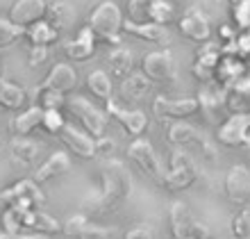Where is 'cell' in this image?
I'll return each mask as SVG.
<instances>
[{"label":"cell","instance_id":"obj_1","mask_svg":"<svg viewBox=\"0 0 250 239\" xmlns=\"http://www.w3.org/2000/svg\"><path fill=\"white\" fill-rule=\"evenodd\" d=\"M100 178V194L93 200V207L98 212H112L121 203L130 198L132 194V175L127 166L121 159L107 157L98 171Z\"/></svg>","mask_w":250,"mask_h":239},{"label":"cell","instance_id":"obj_2","mask_svg":"<svg viewBox=\"0 0 250 239\" xmlns=\"http://www.w3.org/2000/svg\"><path fill=\"white\" fill-rule=\"evenodd\" d=\"M123 12L116 2H100L91 14H89V27L93 30L96 39L112 43V46H121V34H123Z\"/></svg>","mask_w":250,"mask_h":239},{"label":"cell","instance_id":"obj_3","mask_svg":"<svg viewBox=\"0 0 250 239\" xmlns=\"http://www.w3.org/2000/svg\"><path fill=\"white\" fill-rule=\"evenodd\" d=\"M198 175H200V171H198L193 157L187 153L185 148L178 146L173 148L171 162L166 166L164 189H168V192H185V189L196 185Z\"/></svg>","mask_w":250,"mask_h":239},{"label":"cell","instance_id":"obj_4","mask_svg":"<svg viewBox=\"0 0 250 239\" xmlns=\"http://www.w3.org/2000/svg\"><path fill=\"white\" fill-rule=\"evenodd\" d=\"M125 155H127V159H130L132 164H137L139 171L144 173V175H148L155 185L164 187L166 166L162 164V159H159L157 151L152 148L150 141L144 139V137H134L132 144L127 146V151H125Z\"/></svg>","mask_w":250,"mask_h":239},{"label":"cell","instance_id":"obj_5","mask_svg":"<svg viewBox=\"0 0 250 239\" xmlns=\"http://www.w3.org/2000/svg\"><path fill=\"white\" fill-rule=\"evenodd\" d=\"M166 139H168L171 146H178V148L196 146L198 151H200V155H203L207 162H216L218 159L216 146H214L205 134L198 132L193 126L185 123V121H171V126H168V130H166Z\"/></svg>","mask_w":250,"mask_h":239},{"label":"cell","instance_id":"obj_6","mask_svg":"<svg viewBox=\"0 0 250 239\" xmlns=\"http://www.w3.org/2000/svg\"><path fill=\"white\" fill-rule=\"evenodd\" d=\"M66 107L71 109V114L80 121V126L84 128L91 137L98 139V137L105 134L107 116L93 103H89V98H84V96H71V98H66Z\"/></svg>","mask_w":250,"mask_h":239},{"label":"cell","instance_id":"obj_7","mask_svg":"<svg viewBox=\"0 0 250 239\" xmlns=\"http://www.w3.org/2000/svg\"><path fill=\"white\" fill-rule=\"evenodd\" d=\"M43 203H46V196H43V192H41L39 185L32 178H23L0 192V205L5 207L21 205V207H27V210H34V207H41Z\"/></svg>","mask_w":250,"mask_h":239},{"label":"cell","instance_id":"obj_8","mask_svg":"<svg viewBox=\"0 0 250 239\" xmlns=\"http://www.w3.org/2000/svg\"><path fill=\"white\" fill-rule=\"evenodd\" d=\"M141 71L150 82H159V85H173L178 80V66L175 60L168 50H155L148 53L141 62Z\"/></svg>","mask_w":250,"mask_h":239},{"label":"cell","instance_id":"obj_9","mask_svg":"<svg viewBox=\"0 0 250 239\" xmlns=\"http://www.w3.org/2000/svg\"><path fill=\"white\" fill-rule=\"evenodd\" d=\"M107 116L116 121L130 137H144V132L150 126V119L144 109H127L114 98L107 100Z\"/></svg>","mask_w":250,"mask_h":239},{"label":"cell","instance_id":"obj_10","mask_svg":"<svg viewBox=\"0 0 250 239\" xmlns=\"http://www.w3.org/2000/svg\"><path fill=\"white\" fill-rule=\"evenodd\" d=\"M248 139H250V112H232L218 126L216 141L221 146L228 148L244 146Z\"/></svg>","mask_w":250,"mask_h":239},{"label":"cell","instance_id":"obj_11","mask_svg":"<svg viewBox=\"0 0 250 239\" xmlns=\"http://www.w3.org/2000/svg\"><path fill=\"white\" fill-rule=\"evenodd\" d=\"M62 233L71 239H109L116 230L93 223L84 214H68L62 223Z\"/></svg>","mask_w":250,"mask_h":239},{"label":"cell","instance_id":"obj_12","mask_svg":"<svg viewBox=\"0 0 250 239\" xmlns=\"http://www.w3.org/2000/svg\"><path fill=\"white\" fill-rule=\"evenodd\" d=\"M152 112L157 119L164 121H182L198 112L196 98H168V96H155Z\"/></svg>","mask_w":250,"mask_h":239},{"label":"cell","instance_id":"obj_13","mask_svg":"<svg viewBox=\"0 0 250 239\" xmlns=\"http://www.w3.org/2000/svg\"><path fill=\"white\" fill-rule=\"evenodd\" d=\"M225 196L232 205H250V171L237 164L225 173Z\"/></svg>","mask_w":250,"mask_h":239},{"label":"cell","instance_id":"obj_14","mask_svg":"<svg viewBox=\"0 0 250 239\" xmlns=\"http://www.w3.org/2000/svg\"><path fill=\"white\" fill-rule=\"evenodd\" d=\"M180 32L185 34L187 39L196 41V43H207L211 37V23L209 16L200 9V7H189L182 19H180Z\"/></svg>","mask_w":250,"mask_h":239},{"label":"cell","instance_id":"obj_15","mask_svg":"<svg viewBox=\"0 0 250 239\" xmlns=\"http://www.w3.org/2000/svg\"><path fill=\"white\" fill-rule=\"evenodd\" d=\"M78 85V73H75V68L71 64H66V62H60V64H55L50 68V73L46 78L41 80L39 85L34 87L32 91H60V93H68L75 89Z\"/></svg>","mask_w":250,"mask_h":239},{"label":"cell","instance_id":"obj_16","mask_svg":"<svg viewBox=\"0 0 250 239\" xmlns=\"http://www.w3.org/2000/svg\"><path fill=\"white\" fill-rule=\"evenodd\" d=\"M223 53H221V43H205L200 50L196 53V60H193V66H191V73L198 82H214V73H216V66L221 62Z\"/></svg>","mask_w":250,"mask_h":239},{"label":"cell","instance_id":"obj_17","mask_svg":"<svg viewBox=\"0 0 250 239\" xmlns=\"http://www.w3.org/2000/svg\"><path fill=\"white\" fill-rule=\"evenodd\" d=\"M60 139L64 141V146L71 148V153H75L82 159H93L98 157V151H96V137L86 132V130H80V128L66 123L60 132Z\"/></svg>","mask_w":250,"mask_h":239},{"label":"cell","instance_id":"obj_18","mask_svg":"<svg viewBox=\"0 0 250 239\" xmlns=\"http://www.w3.org/2000/svg\"><path fill=\"white\" fill-rule=\"evenodd\" d=\"M198 112L203 114L207 121H214L216 114L228 107V89L218 87L216 82H207L198 93Z\"/></svg>","mask_w":250,"mask_h":239},{"label":"cell","instance_id":"obj_19","mask_svg":"<svg viewBox=\"0 0 250 239\" xmlns=\"http://www.w3.org/2000/svg\"><path fill=\"white\" fill-rule=\"evenodd\" d=\"M46 14H48L46 0H16L12 5V9H9L7 19L21 27H30L37 21L46 19Z\"/></svg>","mask_w":250,"mask_h":239},{"label":"cell","instance_id":"obj_20","mask_svg":"<svg viewBox=\"0 0 250 239\" xmlns=\"http://www.w3.org/2000/svg\"><path fill=\"white\" fill-rule=\"evenodd\" d=\"M123 34H130L134 39L148 41V43H159V46H166L171 41L166 25H159L152 21H146V23H134L130 19L123 21Z\"/></svg>","mask_w":250,"mask_h":239},{"label":"cell","instance_id":"obj_21","mask_svg":"<svg viewBox=\"0 0 250 239\" xmlns=\"http://www.w3.org/2000/svg\"><path fill=\"white\" fill-rule=\"evenodd\" d=\"M246 62L239 60V57H230V55H223L221 57V62H218L216 66V73H214V82H216L218 87H223V89H228L230 91L232 87L237 85L239 80L246 75Z\"/></svg>","mask_w":250,"mask_h":239},{"label":"cell","instance_id":"obj_22","mask_svg":"<svg viewBox=\"0 0 250 239\" xmlns=\"http://www.w3.org/2000/svg\"><path fill=\"white\" fill-rule=\"evenodd\" d=\"M66 57L73 62H89L93 57V53H96V34H93V30L89 25L82 27L78 32V37L71 41H66Z\"/></svg>","mask_w":250,"mask_h":239},{"label":"cell","instance_id":"obj_23","mask_svg":"<svg viewBox=\"0 0 250 239\" xmlns=\"http://www.w3.org/2000/svg\"><path fill=\"white\" fill-rule=\"evenodd\" d=\"M68 171H71V157H68V153H64V151H57V153L50 155L43 164H39V169L34 171L32 180L37 185H43V182H50V180L60 178V175H64V173H68Z\"/></svg>","mask_w":250,"mask_h":239},{"label":"cell","instance_id":"obj_24","mask_svg":"<svg viewBox=\"0 0 250 239\" xmlns=\"http://www.w3.org/2000/svg\"><path fill=\"white\" fill-rule=\"evenodd\" d=\"M41 121H43V107L34 103L32 107H27L25 112L16 114L9 121V132L12 137H30L37 128H41Z\"/></svg>","mask_w":250,"mask_h":239},{"label":"cell","instance_id":"obj_25","mask_svg":"<svg viewBox=\"0 0 250 239\" xmlns=\"http://www.w3.org/2000/svg\"><path fill=\"white\" fill-rule=\"evenodd\" d=\"M168 226H171V237L173 239H193L191 230H193V214L189 212V207L182 200H175L168 210Z\"/></svg>","mask_w":250,"mask_h":239},{"label":"cell","instance_id":"obj_26","mask_svg":"<svg viewBox=\"0 0 250 239\" xmlns=\"http://www.w3.org/2000/svg\"><path fill=\"white\" fill-rule=\"evenodd\" d=\"M39 153L41 144L30 139V137H12V141H9V155H12L14 164L23 166V169L34 166V162L39 159Z\"/></svg>","mask_w":250,"mask_h":239},{"label":"cell","instance_id":"obj_27","mask_svg":"<svg viewBox=\"0 0 250 239\" xmlns=\"http://www.w3.org/2000/svg\"><path fill=\"white\" fill-rule=\"evenodd\" d=\"M23 230L27 233H39V235H55L62 233V223L55 217L46 214L41 207H34V210H27L23 214Z\"/></svg>","mask_w":250,"mask_h":239},{"label":"cell","instance_id":"obj_28","mask_svg":"<svg viewBox=\"0 0 250 239\" xmlns=\"http://www.w3.org/2000/svg\"><path fill=\"white\" fill-rule=\"evenodd\" d=\"M150 87L152 82L144 75V71L141 73H130L125 75L123 82H121V96L125 100H130V103H139V100H144L148 96Z\"/></svg>","mask_w":250,"mask_h":239},{"label":"cell","instance_id":"obj_29","mask_svg":"<svg viewBox=\"0 0 250 239\" xmlns=\"http://www.w3.org/2000/svg\"><path fill=\"white\" fill-rule=\"evenodd\" d=\"M48 23L53 27H57L60 32L68 30V27L75 25V19H78V14H75V7L71 2H64V0H57L53 5H48Z\"/></svg>","mask_w":250,"mask_h":239},{"label":"cell","instance_id":"obj_30","mask_svg":"<svg viewBox=\"0 0 250 239\" xmlns=\"http://www.w3.org/2000/svg\"><path fill=\"white\" fill-rule=\"evenodd\" d=\"M25 39L30 41V46H53L55 41L60 39V30L53 27L46 19L37 21L30 27H25Z\"/></svg>","mask_w":250,"mask_h":239},{"label":"cell","instance_id":"obj_31","mask_svg":"<svg viewBox=\"0 0 250 239\" xmlns=\"http://www.w3.org/2000/svg\"><path fill=\"white\" fill-rule=\"evenodd\" d=\"M25 100L27 93L23 87L9 80H0V107L2 109H21L25 105Z\"/></svg>","mask_w":250,"mask_h":239},{"label":"cell","instance_id":"obj_32","mask_svg":"<svg viewBox=\"0 0 250 239\" xmlns=\"http://www.w3.org/2000/svg\"><path fill=\"white\" fill-rule=\"evenodd\" d=\"M107 62H109V71L119 78L132 73V66H134V57H132V50L125 46H114V50L107 55Z\"/></svg>","mask_w":250,"mask_h":239},{"label":"cell","instance_id":"obj_33","mask_svg":"<svg viewBox=\"0 0 250 239\" xmlns=\"http://www.w3.org/2000/svg\"><path fill=\"white\" fill-rule=\"evenodd\" d=\"M228 107L234 112H250V75H244L228 91Z\"/></svg>","mask_w":250,"mask_h":239},{"label":"cell","instance_id":"obj_34","mask_svg":"<svg viewBox=\"0 0 250 239\" xmlns=\"http://www.w3.org/2000/svg\"><path fill=\"white\" fill-rule=\"evenodd\" d=\"M86 89H89L96 98L107 103V100L112 98V78H109L103 68H96V71H91L89 78H86Z\"/></svg>","mask_w":250,"mask_h":239},{"label":"cell","instance_id":"obj_35","mask_svg":"<svg viewBox=\"0 0 250 239\" xmlns=\"http://www.w3.org/2000/svg\"><path fill=\"white\" fill-rule=\"evenodd\" d=\"M178 16L175 12V5L171 0H150V7H148V19L152 23H159V25H168L173 23Z\"/></svg>","mask_w":250,"mask_h":239},{"label":"cell","instance_id":"obj_36","mask_svg":"<svg viewBox=\"0 0 250 239\" xmlns=\"http://www.w3.org/2000/svg\"><path fill=\"white\" fill-rule=\"evenodd\" d=\"M27 212V207L21 205H7L2 212V233H21L23 230V214Z\"/></svg>","mask_w":250,"mask_h":239},{"label":"cell","instance_id":"obj_37","mask_svg":"<svg viewBox=\"0 0 250 239\" xmlns=\"http://www.w3.org/2000/svg\"><path fill=\"white\" fill-rule=\"evenodd\" d=\"M19 39H25V27L16 25L9 19H0V48L12 46Z\"/></svg>","mask_w":250,"mask_h":239},{"label":"cell","instance_id":"obj_38","mask_svg":"<svg viewBox=\"0 0 250 239\" xmlns=\"http://www.w3.org/2000/svg\"><path fill=\"white\" fill-rule=\"evenodd\" d=\"M232 23L239 32L250 30V0H237L232 2Z\"/></svg>","mask_w":250,"mask_h":239},{"label":"cell","instance_id":"obj_39","mask_svg":"<svg viewBox=\"0 0 250 239\" xmlns=\"http://www.w3.org/2000/svg\"><path fill=\"white\" fill-rule=\"evenodd\" d=\"M64 126H66V121H64V116H62L60 109H43L41 128H43L48 134H60Z\"/></svg>","mask_w":250,"mask_h":239},{"label":"cell","instance_id":"obj_40","mask_svg":"<svg viewBox=\"0 0 250 239\" xmlns=\"http://www.w3.org/2000/svg\"><path fill=\"white\" fill-rule=\"evenodd\" d=\"M232 235L234 239H250V207H244L232 219Z\"/></svg>","mask_w":250,"mask_h":239},{"label":"cell","instance_id":"obj_41","mask_svg":"<svg viewBox=\"0 0 250 239\" xmlns=\"http://www.w3.org/2000/svg\"><path fill=\"white\" fill-rule=\"evenodd\" d=\"M34 96L43 109H62L66 105V93L60 91H37Z\"/></svg>","mask_w":250,"mask_h":239},{"label":"cell","instance_id":"obj_42","mask_svg":"<svg viewBox=\"0 0 250 239\" xmlns=\"http://www.w3.org/2000/svg\"><path fill=\"white\" fill-rule=\"evenodd\" d=\"M148 7H150V0H130L127 2V19L134 21V23H146L148 19Z\"/></svg>","mask_w":250,"mask_h":239},{"label":"cell","instance_id":"obj_43","mask_svg":"<svg viewBox=\"0 0 250 239\" xmlns=\"http://www.w3.org/2000/svg\"><path fill=\"white\" fill-rule=\"evenodd\" d=\"M237 57L244 62L250 57V30L237 34Z\"/></svg>","mask_w":250,"mask_h":239},{"label":"cell","instance_id":"obj_44","mask_svg":"<svg viewBox=\"0 0 250 239\" xmlns=\"http://www.w3.org/2000/svg\"><path fill=\"white\" fill-rule=\"evenodd\" d=\"M123 239H155V233H152L150 226H146V223H139V226L130 228V230L125 233Z\"/></svg>","mask_w":250,"mask_h":239},{"label":"cell","instance_id":"obj_45","mask_svg":"<svg viewBox=\"0 0 250 239\" xmlns=\"http://www.w3.org/2000/svg\"><path fill=\"white\" fill-rule=\"evenodd\" d=\"M48 55H50V48L48 46H30V66H39L43 62L48 60Z\"/></svg>","mask_w":250,"mask_h":239},{"label":"cell","instance_id":"obj_46","mask_svg":"<svg viewBox=\"0 0 250 239\" xmlns=\"http://www.w3.org/2000/svg\"><path fill=\"white\" fill-rule=\"evenodd\" d=\"M114 148H116V144H114V139H109V137H105V134H103V137H98V139H96V151H98V155L100 157H109V155L114 153Z\"/></svg>","mask_w":250,"mask_h":239},{"label":"cell","instance_id":"obj_47","mask_svg":"<svg viewBox=\"0 0 250 239\" xmlns=\"http://www.w3.org/2000/svg\"><path fill=\"white\" fill-rule=\"evenodd\" d=\"M191 235H193V239H214L211 228L198 219H193V230H191Z\"/></svg>","mask_w":250,"mask_h":239},{"label":"cell","instance_id":"obj_48","mask_svg":"<svg viewBox=\"0 0 250 239\" xmlns=\"http://www.w3.org/2000/svg\"><path fill=\"white\" fill-rule=\"evenodd\" d=\"M0 239H48V235H39V233H27V230H21V233H0Z\"/></svg>","mask_w":250,"mask_h":239},{"label":"cell","instance_id":"obj_49","mask_svg":"<svg viewBox=\"0 0 250 239\" xmlns=\"http://www.w3.org/2000/svg\"><path fill=\"white\" fill-rule=\"evenodd\" d=\"M234 37H237V34H234V30H232V27H221V39L223 41H230V39H234Z\"/></svg>","mask_w":250,"mask_h":239},{"label":"cell","instance_id":"obj_50","mask_svg":"<svg viewBox=\"0 0 250 239\" xmlns=\"http://www.w3.org/2000/svg\"><path fill=\"white\" fill-rule=\"evenodd\" d=\"M244 146H246V153H248V159H250V139H248V141H246Z\"/></svg>","mask_w":250,"mask_h":239},{"label":"cell","instance_id":"obj_51","mask_svg":"<svg viewBox=\"0 0 250 239\" xmlns=\"http://www.w3.org/2000/svg\"><path fill=\"white\" fill-rule=\"evenodd\" d=\"M246 68H248V71H250V57H248V60H246Z\"/></svg>","mask_w":250,"mask_h":239},{"label":"cell","instance_id":"obj_52","mask_svg":"<svg viewBox=\"0 0 250 239\" xmlns=\"http://www.w3.org/2000/svg\"><path fill=\"white\" fill-rule=\"evenodd\" d=\"M0 80H2V64H0Z\"/></svg>","mask_w":250,"mask_h":239},{"label":"cell","instance_id":"obj_53","mask_svg":"<svg viewBox=\"0 0 250 239\" xmlns=\"http://www.w3.org/2000/svg\"><path fill=\"white\" fill-rule=\"evenodd\" d=\"M0 146H2V137H0Z\"/></svg>","mask_w":250,"mask_h":239},{"label":"cell","instance_id":"obj_54","mask_svg":"<svg viewBox=\"0 0 250 239\" xmlns=\"http://www.w3.org/2000/svg\"><path fill=\"white\" fill-rule=\"evenodd\" d=\"M230 2H237V0H230Z\"/></svg>","mask_w":250,"mask_h":239}]
</instances>
